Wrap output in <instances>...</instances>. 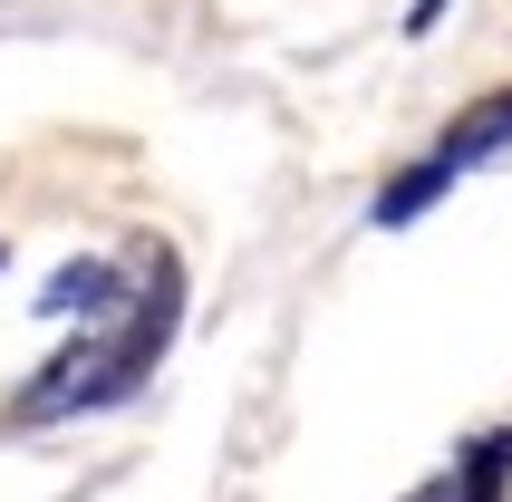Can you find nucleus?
Returning a JSON list of instances; mask_svg holds the SVG:
<instances>
[{
	"label": "nucleus",
	"mask_w": 512,
	"mask_h": 502,
	"mask_svg": "<svg viewBox=\"0 0 512 502\" xmlns=\"http://www.w3.org/2000/svg\"><path fill=\"white\" fill-rule=\"evenodd\" d=\"M435 20H445V0H416V10H406V29H416V39H426Z\"/></svg>",
	"instance_id": "5"
},
{
	"label": "nucleus",
	"mask_w": 512,
	"mask_h": 502,
	"mask_svg": "<svg viewBox=\"0 0 512 502\" xmlns=\"http://www.w3.org/2000/svg\"><path fill=\"white\" fill-rule=\"evenodd\" d=\"M493 155H512V87H493V97H474V107L445 126V136L416 155V165L397 174V184H377V203H368V223L377 232H406L426 203H445L464 184V174H484Z\"/></svg>",
	"instance_id": "2"
},
{
	"label": "nucleus",
	"mask_w": 512,
	"mask_h": 502,
	"mask_svg": "<svg viewBox=\"0 0 512 502\" xmlns=\"http://www.w3.org/2000/svg\"><path fill=\"white\" fill-rule=\"evenodd\" d=\"M126 290H136V280H126V261H68V271H49V290H39V319H107V309H126Z\"/></svg>",
	"instance_id": "3"
},
{
	"label": "nucleus",
	"mask_w": 512,
	"mask_h": 502,
	"mask_svg": "<svg viewBox=\"0 0 512 502\" xmlns=\"http://www.w3.org/2000/svg\"><path fill=\"white\" fill-rule=\"evenodd\" d=\"M174 329H184V280H174V261L155 251V271L126 290V309L87 319V338L68 348V358H49L39 377H29L10 416H20V425H68V416H107V406L145 396V377L165 367Z\"/></svg>",
	"instance_id": "1"
},
{
	"label": "nucleus",
	"mask_w": 512,
	"mask_h": 502,
	"mask_svg": "<svg viewBox=\"0 0 512 502\" xmlns=\"http://www.w3.org/2000/svg\"><path fill=\"white\" fill-rule=\"evenodd\" d=\"M0 261H10V251H0Z\"/></svg>",
	"instance_id": "6"
},
{
	"label": "nucleus",
	"mask_w": 512,
	"mask_h": 502,
	"mask_svg": "<svg viewBox=\"0 0 512 502\" xmlns=\"http://www.w3.org/2000/svg\"><path fill=\"white\" fill-rule=\"evenodd\" d=\"M406 502H512V425L484 435V445H464L426 493H406Z\"/></svg>",
	"instance_id": "4"
}]
</instances>
